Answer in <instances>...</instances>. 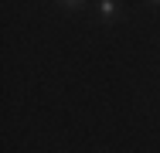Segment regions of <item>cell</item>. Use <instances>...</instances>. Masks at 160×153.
Listing matches in <instances>:
<instances>
[{"instance_id": "1", "label": "cell", "mask_w": 160, "mask_h": 153, "mask_svg": "<svg viewBox=\"0 0 160 153\" xmlns=\"http://www.w3.org/2000/svg\"><path fill=\"white\" fill-rule=\"evenodd\" d=\"M99 14H102V17H112V14H116V3H112V0H102V3H99Z\"/></svg>"}]
</instances>
